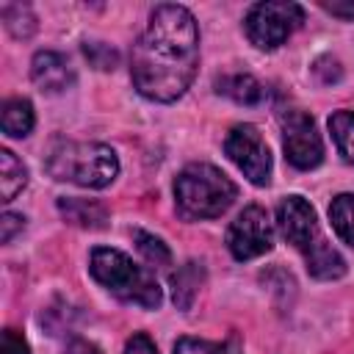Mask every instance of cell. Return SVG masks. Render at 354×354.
<instances>
[{
	"label": "cell",
	"instance_id": "obj_1",
	"mask_svg": "<svg viewBox=\"0 0 354 354\" xmlns=\"http://www.w3.org/2000/svg\"><path fill=\"white\" fill-rule=\"evenodd\" d=\"M199 66V30L194 14L163 3L149 14V25L133 47L130 75L141 97L174 102L185 94Z\"/></svg>",
	"mask_w": 354,
	"mask_h": 354
},
{
	"label": "cell",
	"instance_id": "obj_2",
	"mask_svg": "<svg viewBox=\"0 0 354 354\" xmlns=\"http://www.w3.org/2000/svg\"><path fill=\"white\" fill-rule=\"evenodd\" d=\"M47 171L61 183L105 188L119 174L116 152L97 141H55L47 152Z\"/></svg>",
	"mask_w": 354,
	"mask_h": 354
},
{
	"label": "cell",
	"instance_id": "obj_3",
	"mask_svg": "<svg viewBox=\"0 0 354 354\" xmlns=\"http://www.w3.org/2000/svg\"><path fill=\"white\" fill-rule=\"evenodd\" d=\"M177 207L188 218H216L238 196L235 183L210 163H191L174 180Z\"/></svg>",
	"mask_w": 354,
	"mask_h": 354
},
{
	"label": "cell",
	"instance_id": "obj_4",
	"mask_svg": "<svg viewBox=\"0 0 354 354\" xmlns=\"http://www.w3.org/2000/svg\"><path fill=\"white\" fill-rule=\"evenodd\" d=\"M88 271L91 277L108 288L113 296H119L122 301H133L138 307H158L160 304V288L158 282L152 279V274L141 266H136L124 252L119 249H105V246H97L91 252V260H88Z\"/></svg>",
	"mask_w": 354,
	"mask_h": 354
},
{
	"label": "cell",
	"instance_id": "obj_5",
	"mask_svg": "<svg viewBox=\"0 0 354 354\" xmlns=\"http://www.w3.org/2000/svg\"><path fill=\"white\" fill-rule=\"evenodd\" d=\"M304 22V11L299 3H257L246 14V36L260 50H277L285 39Z\"/></svg>",
	"mask_w": 354,
	"mask_h": 354
},
{
	"label": "cell",
	"instance_id": "obj_6",
	"mask_svg": "<svg viewBox=\"0 0 354 354\" xmlns=\"http://www.w3.org/2000/svg\"><path fill=\"white\" fill-rule=\"evenodd\" d=\"M224 152L254 185H268L271 180V152L252 124H235L224 138Z\"/></svg>",
	"mask_w": 354,
	"mask_h": 354
},
{
	"label": "cell",
	"instance_id": "obj_7",
	"mask_svg": "<svg viewBox=\"0 0 354 354\" xmlns=\"http://www.w3.org/2000/svg\"><path fill=\"white\" fill-rule=\"evenodd\" d=\"M274 246V230L268 221V213L257 205L243 207L235 221L227 227V249L235 260H252Z\"/></svg>",
	"mask_w": 354,
	"mask_h": 354
},
{
	"label": "cell",
	"instance_id": "obj_8",
	"mask_svg": "<svg viewBox=\"0 0 354 354\" xmlns=\"http://www.w3.org/2000/svg\"><path fill=\"white\" fill-rule=\"evenodd\" d=\"M282 147H285V158L296 166V169H315L324 160V144L318 136V127L313 122V116H307L304 111H288L282 113Z\"/></svg>",
	"mask_w": 354,
	"mask_h": 354
},
{
	"label": "cell",
	"instance_id": "obj_9",
	"mask_svg": "<svg viewBox=\"0 0 354 354\" xmlns=\"http://www.w3.org/2000/svg\"><path fill=\"white\" fill-rule=\"evenodd\" d=\"M277 224L279 232L285 235L288 243H293L301 254H307L313 246H318L324 241L321 230H318V218L313 205L304 196H285L277 207Z\"/></svg>",
	"mask_w": 354,
	"mask_h": 354
},
{
	"label": "cell",
	"instance_id": "obj_10",
	"mask_svg": "<svg viewBox=\"0 0 354 354\" xmlns=\"http://www.w3.org/2000/svg\"><path fill=\"white\" fill-rule=\"evenodd\" d=\"M30 77L47 94H61L75 83V72H72L69 61L61 53H53V50H41V53L33 55Z\"/></svg>",
	"mask_w": 354,
	"mask_h": 354
},
{
	"label": "cell",
	"instance_id": "obj_11",
	"mask_svg": "<svg viewBox=\"0 0 354 354\" xmlns=\"http://www.w3.org/2000/svg\"><path fill=\"white\" fill-rule=\"evenodd\" d=\"M58 210H61V216H64L69 224L88 227V230H100V227H105V221H108V210H105L100 202H94V199L66 196V199H58Z\"/></svg>",
	"mask_w": 354,
	"mask_h": 354
},
{
	"label": "cell",
	"instance_id": "obj_12",
	"mask_svg": "<svg viewBox=\"0 0 354 354\" xmlns=\"http://www.w3.org/2000/svg\"><path fill=\"white\" fill-rule=\"evenodd\" d=\"M216 91L235 100L238 105H257L263 97H266V88L260 86L257 77L252 75H243V72H235V75H224L218 83H216Z\"/></svg>",
	"mask_w": 354,
	"mask_h": 354
},
{
	"label": "cell",
	"instance_id": "obj_13",
	"mask_svg": "<svg viewBox=\"0 0 354 354\" xmlns=\"http://www.w3.org/2000/svg\"><path fill=\"white\" fill-rule=\"evenodd\" d=\"M304 263H307V271H310L315 279H337V277L346 274V260L340 257L337 249H332V246L326 243V238L304 254Z\"/></svg>",
	"mask_w": 354,
	"mask_h": 354
},
{
	"label": "cell",
	"instance_id": "obj_14",
	"mask_svg": "<svg viewBox=\"0 0 354 354\" xmlns=\"http://www.w3.org/2000/svg\"><path fill=\"white\" fill-rule=\"evenodd\" d=\"M33 122H36V116H33V105H30L28 100L17 97V100H6V102H3L0 127H3L6 136H11V138H25V136L33 130Z\"/></svg>",
	"mask_w": 354,
	"mask_h": 354
},
{
	"label": "cell",
	"instance_id": "obj_15",
	"mask_svg": "<svg viewBox=\"0 0 354 354\" xmlns=\"http://www.w3.org/2000/svg\"><path fill=\"white\" fill-rule=\"evenodd\" d=\"M28 183V169L11 149H0V194L3 202H11Z\"/></svg>",
	"mask_w": 354,
	"mask_h": 354
},
{
	"label": "cell",
	"instance_id": "obj_16",
	"mask_svg": "<svg viewBox=\"0 0 354 354\" xmlns=\"http://www.w3.org/2000/svg\"><path fill=\"white\" fill-rule=\"evenodd\" d=\"M202 282V266L199 263H185L177 274H171V299L180 310H188L196 290Z\"/></svg>",
	"mask_w": 354,
	"mask_h": 354
},
{
	"label": "cell",
	"instance_id": "obj_17",
	"mask_svg": "<svg viewBox=\"0 0 354 354\" xmlns=\"http://www.w3.org/2000/svg\"><path fill=\"white\" fill-rule=\"evenodd\" d=\"M329 221L335 227V232L354 246V194H340L332 199L329 205Z\"/></svg>",
	"mask_w": 354,
	"mask_h": 354
},
{
	"label": "cell",
	"instance_id": "obj_18",
	"mask_svg": "<svg viewBox=\"0 0 354 354\" xmlns=\"http://www.w3.org/2000/svg\"><path fill=\"white\" fill-rule=\"evenodd\" d=\"M332 138L346 163H354V111H337L329 119Z\"/></svg>",
	"mask_w": 354,
	"mask_h": 354
},
{
	"label": "cell",
	"instance_id": "obj_19",
	"mask_svg": "<svg viewBox=\"0 0 354 354\" xmlns=\"http://www.w3.org/2000/svg\"><path fill=\"white\" fill-rule=\"evenodd\" d=\"M0 17H3L8 33L17 36V39H28V36L36 30V17H33V11H30L28 6H22V3H6V6L0 8Z\"/></svg>",
	"mask_w": 354,
	"mask_h": 354
},
{
	"label": "cell",
	"instance_id": "obj_20",
	"mask_svg": "<svg viewBox=\"0 0 354 354\" xmlns=\"http://www.w3.org/2000/svg\"><path fill=\"white\" fill-rule=\"evenodd\" d=\"M133 241H136L138 252L147 257V263H152V266H169L171 263V252L160 238H155V235H149L144 230H136Z\"/></svg>",
	"mask_w": 354,
	"mask_h": 354
},
{
	"label": "cell",
	"instance_id": "obj_21",
	"mask_svg": "<svg viewBox=\"0 0 354 354\" xmlns=\"http://www.w3.org/2000/svg\"><path fill=\"white\" fill-rule=\"evenodd\" d=\"M174 354H230V346L199 340V337H180L174 346Z\"/></svg>",
	"mask_w": 354,
	"mask_h": 354
},
{
	"label": "cell",
	"instance_id": "obj_22",
	"mask_svg": "<svg viewBox=\"0 0 354 354\" xmlns=\"http://www.w3.org/2000/svg\"><path fill=\"white\" fill-rule=\"evenodd\" d=\"M83 53H86V58H88L97 69H113V66H116V61H119L116 50H113V47H108V44H102V41H86Z\"/></svg>",
	"mask_w": 354,
	"mask_h": 354
},
{
	"label": "cell",
	"instance_id": "obj_23",
	"mask_svg": "<svg viewBox=\"0 0 354 354\" xmlns=\"http://www.w3.org/2000/svg\"><path fill=\"white\" fill-rule=\"evenodd\" d=\"M3 354H30L25 337L17 329H6L3 332Z\"/></svg>",
	"mask_w": 354,
	"mask_h": 354
},
{
	"label": "cell",
	"instance_id": "obj_24",
	"mask_svg": "<svg viewBox=\"0 0 354 354\" xmlns=\"http://www.w3.org/2000/svg\"><path fill=\"white\" fill-rule=\"evenodd\" d=\"M0 227H3V230H0V238H3V243H8V241L14 238V232L25 227V218H22L19 213H3Z\"/></svg>",
	"mask_w": 354,
	"mask_h": 354
},
{
	"label": "cell",
	"instance_id": "obj_25",
	"mask_svg": "<svg viewBox=\"0 0 354 354\" xmlns=\"http://www.w3.org/2000/svg\"><path fill=\"white\" fill-rule=\"evenodd\" d=\"M124 354H158V348L147 335H133L124 346Z\"/></svg>",
	"mask_w": 354,
	"mask_h": 354
},
{
	"label": "cell",
	"instance_id": "obj_26",
	"mask_svg": "<svg viewBox=\"0 0 354 354\" xmlns=\"http://www.w3.org/2000/svg\"><path fill=\"white\" fill-rule=\"evenodd\" d=\"M324 8L335 17H343V19H354V0H332V3H324Z\"/></svg>",
	"mask_w": 354,
	"mask_h": 354
},
{
	"label": "cell",
	"instance_id": "obj_27",
	"mask_svg": "<svg viewBox=\"0 0 354 354\" xmlns=\"http://www.w3.org/2000/svg\"><path fill=\"white\" fill-rule=\"evenodd\" d=\"M64 354H102L94 343H88V340H83V337H75V340H69L66 343V351Z\"/></svg>",
	"mask_w": 354,
	"mask_h": 354
}]
</instances>
